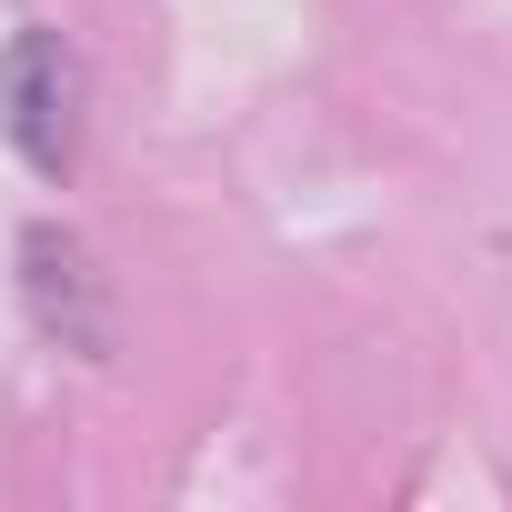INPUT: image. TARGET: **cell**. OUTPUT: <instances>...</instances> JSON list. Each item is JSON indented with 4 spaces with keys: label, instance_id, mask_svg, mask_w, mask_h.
I'll return each mask as SVG.
<instances>
[{
    "label": "cell",
    "instance_id": "6da1fadb",
    "mask_svg": "<svg viewBox=\"0 0 512 512\" xmlns=\"http://www.w3.org/2000/svg\"><path fill=\"white\" fill-rule=\"evenodd\" d=\"M0 131H11V151L61 181L71 171V141H81V71L61 51V31H21L11 51H0Z\"/></svg>",
    "mask_w": 512,
    "mask_h": 512
},
{
    "label": "cell",
    "instance_id": "7a4b0ae2",
    "mask_svg": "<svg viewBox=\"0 0 512 512\" xmlns=\"http://www.w3.org/2000/svg\"><path fill=\"white\" fill-rule=\"evenodd\" d=\"M21 262H31V312H41V322H51V332H71V342H81V352H101V342H91V322H81V312H71V302H81V292H91V262H81V241H71V231H51V221H41V231H31V241H21Z\"/></svg>",
    "mask_w": 512,
    "mask_h": 512
}]
</instances>
